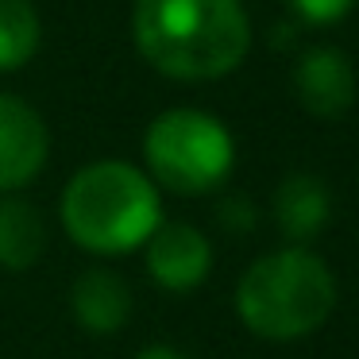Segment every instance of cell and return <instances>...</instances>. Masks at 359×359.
Masks as SVG:
<instances>
[{"mask_svg":"<svg viewBox=\"0 0 359 359\" xmlns=\"http://www.w3.org/2000/svg\"><path fill=\"white\" fill-rule=\"evenodd\" d=\"M286 4L294 16L309 20V24H336L355 8V0H286Z\"/></svg>","mask_w":359,"mask_h":359,"instance_id":"obj_12","label":"cell"},{"mask_svg":"<svg viewBox=\"0 0 359 359\" xmlns=\"http://www.w3.org/2000/svg\"><path fill=\"white\" fill-rule=\"evenodd\" d=\"M336 305V278L309 248H282L255 259L236 286L240 320L266 340L317 332Z\"/></svg>","mask_w":359,"mask_h":359,"instance_id":"obj_3","label":"cell"},{"mask_svg":"<svg viewBox=\"0 0 359 359\" xmlns=\"http://www.w3.org/2000/svg\"><path fill=\"white\" fill-rule=\"evenodd\" d=\"M50 135L43 116L27 101L0 93V194L27 186L43 170Z\"/></svg>","mask_w":359,"mask_h":359,"instance_id":"obj_5","label":"cell"},{"mask_svg":"<svg viewBox=\"0 0 359 359\" xmlns=\"http://www.w3.org/2000/svg\"><path fill=\"white\" fill-rule=\"evenodd\" d=\"M47 248V224L39 209L24 197H4L0 201V266L27 271Z\"/></svg>","mask_w":359,"mask_h":359,"instance_id":"obj_10","label":"cell"},{"mask_svg":"<svg viewBox=\"0 0 359 359\" xmlns=\"http://www.w3.org/2000/svg\"><path fill=\"white\" fill-rule=\"evenodd\" d=\"M132 35L140 55L174 81L224 78L251 47L240 0H135Z\"/></svg>","mask_w":359,"mask_h":359,"instance_id":"obj_1","label":"cell"},{"mask_svg":"<svg viewBox=\"0 0 359 359\" xmlns=\"http://www.w3.org/2000/svg\"><path fill=\"white\" fill-rule=\"evenodd\" d=\"M212 266V248L194 224L182 220H166L151 232L147 240V271L163 290H194L209 278Z\"/></svg>","mask_w":359,"mask_h":359,"instance_id":"obj_6","label":"cell"},{"mask_svg":"<svg viewBox=\"0 0 359 359\" xmlns=\"http://www.w3.org/2000/svg\"><path fill=\"white\" fill-rule=\"evenodd\" d=\"M39 12L32 0H0V70H16L32 62L39 50Z\"/></svg>","mask_w":359,"mask_h":359,"instance_id":"obj_11","label":"cell"},{"mask_svg":"<svg viewBox=\"0 0 359 359\" xmlns=\"http://www.w3.org/2000/svg\"><path fill=\"white\" fill-rule=\"evenodd\" d=\"M62 224L74 243L97 255H124L151 240L158 220V189L132 163H89L62 189Z\"/></svg>","mask_w":359,"mask_h":359,"instance_id":"obj_2","label":"cell"},{"mask_svg":"<svg viewBox=\"0 0 359 359\" xmlns=\"http://www.w3.org/2000/svg\"><path fill=\"white\" fill-rule=\"evenodd\" d=\"M70 305H74V317H78L89 332L109 336V332H116V328H124L128 313H132V294H128L120 274L93 266V271H86L74 282Z\"/></svg>","mask_w":359,"mask_h":359,"instance_id":"obj_8","label":"cell"},{"mask_svg":"<svg viewBox=\"0 0 359 359\" xmlns=\"http://www.w3.org/2000/svg\"><path fill=\"white\" fill-rule=\"evenodd\" d=\"M143 155L158 186L174 194H209L232 170L236 143L217 116L197 109H170L151 120Z\"/></svg>","mask_w":359,"mask_h":359,"instance_id":"obj_4","label":"cell"},{"mask_svg":"<svg viewBox=\"0 0 359 359\" xmlns=\"http://www.w3.org/2000/svg\"><path fill=\"white\" fill-rule=\"evenodd\" d=\"M328 212H332L328 189L313 174H290L274 189V220L286 232V240H294V248H302L328 224Z\"/></svg>","mask_w":359,"mask_h":359,"instance_id":"obj_9","label":"cell"},{"mask_svg":"<svg viewBox=\"0 0 359 359\" xmlns=\"http://www.w3.org/2000/svg\"><path fill=\"white\" fill-rule=\"evenodd\" d=\"M294 89L313 116L336 120L355 101V70L336 47H313L294 70Z\"/></svg>","mask_w":359,"mask_h":359,"instance_id":"obj_7","label":"cell"},{"mask_svg":"<svg viewBox=\"0 0 359 359\" xmlns=\"http://www.w3.org/2000/svg\"><path fill=\"white\" fill-rule=\"evenodd\" d=\"M140 359H189V355L178 348H166V344H151V348L140 351Z\"/></svg>","mask_w":359,"mask_h":359,"instance_id":"obj_13","label":"cell"}]
</instances>
